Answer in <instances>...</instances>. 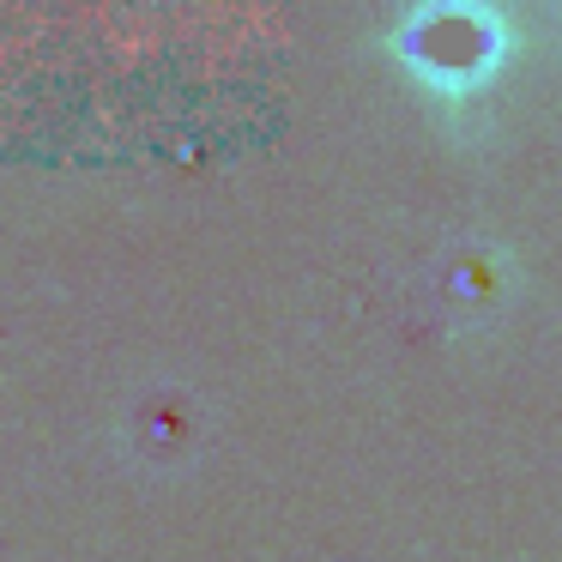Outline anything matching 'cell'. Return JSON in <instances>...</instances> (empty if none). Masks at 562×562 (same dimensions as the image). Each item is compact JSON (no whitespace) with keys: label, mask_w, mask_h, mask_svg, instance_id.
I'll list each match as a JSON object with an SVG mask.
<instances>
[{"label":"cell","mask_w":562,"mask_h":562,"mask_svg":"<svg viewBox=\"0 0 562 562\" xmlns=\"http://www.w3.org/2000/svg\"><path fill=\"white\" fill-rule=\"evenodd\" d=\"M400 55L441 91H465L490 79L508 55V19L490 7H417L393 31Z\"/></svg>","instance_id":"6da1fadb"}]
</instances>
